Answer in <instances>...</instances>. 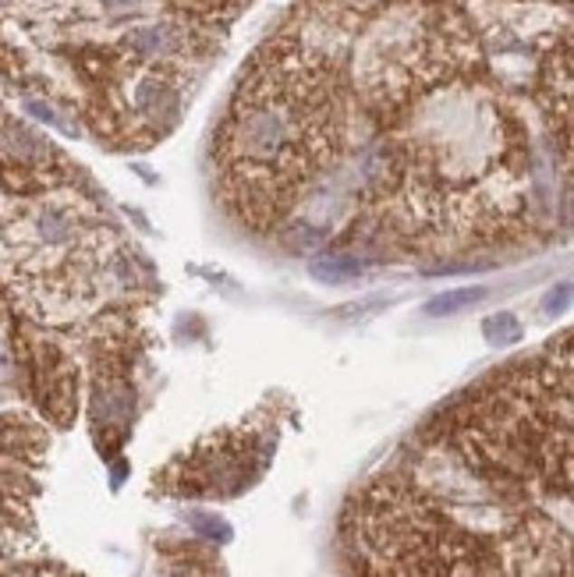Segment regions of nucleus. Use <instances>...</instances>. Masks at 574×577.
Masks as SVG:
<instances>
[{"label":"nucleus","mask_w":574,"mask_h":577,"mask_svg":"<svg viewBox=\"0 0 574 577\" xmlns=\"http://www.w3.org/2000/svg\"><path fill=\"white\" fill-rule=\"evenodd\" d=\"M379 138L362 199L376 234L440 255L529 231L532 135L486 71L433 92Z\"/></svg>","instance_id":"1"},{"label":"nucleus","mask_w":574,"mask_h":577,"mask_svg":"<svg viewBox=\"0 0 574 577\" xmlns=\"http://www.w3.org/2000/svg\"><path fill=\"white\" fill-rule=\"evenodd\" d=\"M355 107L333 53L301 33L270 36L242 68L209 146L227 216L252 234L284 227L344 160Z\"/></svg>","instance_id":"2"},{"label":"nucleus","mask_w":574,"mask_h":577,"mask_svg":"<svg viewBox=\"0 0 574 577\" xmlns=\"http://www.w3.org/2000/svg\"><path fill=\"white\" fill-rule=\"evenodd\" d=\"M4 284L11 308L36 326H72L131 284L118 227L82 188L64 184L4 203Z\"/></svg>","instance_id":"3"},{"label":"nucleus","mask_w":574,"mask_h":577,"mask_svg":"<svg viewBox=\"0 0 574 577\" xmlns=\"http://www.w3.org/2000/svg\"><path fill=\"white\" fill-rule=\"evenodd\" d=\"M351 29L348 82L376 131L433 92L486 71L479 33L457 0H376Z\"/></svg>","instance_id":"4"},{"label":"nucleus","mask_w":574,"mask_h":577,"mask_svg":"<svg viewBox=\"0 0 574 577\" xmlns=\"http://www.w3.org/2000/svg\"><path fill=\"white\" fill-rule=\"evenodd\" d=\"M535 103L560 166L574 184V36L546 50L535 79Z\"/></svg>","instance_id":"5"},{"label":"nucleus","mask_w":574,"mask_h":577,"mask_svg":"<svg viewBox=\"0 0 574 577\" xmlns=\"http://www.w3.org/2000/svg\"><path fill=\"white\" fill-rule=\"evenodd\" d=\"M4 177H7V195H33V192L72 184L75 170L68 164V156L57 153L40 131L7 114L4 118Z\"/></svg>","instance_id":"6"},{"label":"nucleus","mask_w":574,"mask_h":577,"mask_svg":"<svg viewBox=\"0 0 574 577\" xmlns=\"http://www.w3.org/2000/svg\"><path fill=\"white\" fill-rule=\"evenodd\" d=\"M164 4L174 14H181V18H188V22L206 25V29L216 33V29L231 25L252 0H164Z\"/></svg>","instance_id":"7"},{"label":"nucleus","mask_w":574,"mask_h":577,"mask_svg":"<svg viewBox=\"0 0 574 577\" xmlns=\"http://www.w3.org/2000/svg\"><path fill=\"white\" fill-rule=\"evenodd\" d=\"M518 4H574V0H518Z\"/></svg>","instance_id":"8"}]
</instances>
